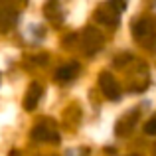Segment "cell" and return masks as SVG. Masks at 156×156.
Returning a JSON list of instances; mask_svg holds the SVG:
<instances>
[{"mask_svg":"<svg viewBox=\"0 0 156 156\" xmlns=\"http://www.w3.org/2000/svg\"><path fill=\"white\" fill-rule=\"evenodd\" d=\"M122 8H125V2H121V0H109L105 6H101L99 10L95 12V16L105 26H117L119 18H121L119 14L122 12Z\"/></svg>","mask_w":156,"mask_h":156,"instance_id":"1","label":"cell"},{"mask_svg":"<svg viewBox=\"0 0 156 156\" xmlns=\"http://www.w3.org/2000/svg\"><path fill=\"white\" fill-rule=\"evenodd\" d=\"M105 44V38L95 30V28H85L83 34H81V48H83L85 55H95L97 51H101Z\"/></svg>","mask_w":156,"mask_h":156,"instance_id":"2","label":"cell"},{"mask_svg":"<svg viewBox=\"0 0 156 156\" xmlns=\"http://www.w3.org/2000/svg\"><path fill=\"white\" fill-rule=\"evenodd\" d=\"M134 38L138 40L140 44H148L152 46L156 42V20H150V18H142L134 24Z\"/></svg>","mask_w":156,"mask_h":156,"instance_id":"3","label":"cell"},{"mask_svg":"<svg viewBox=\"0 0 156 156\" xmlns=\"http://www.w3.org/2000/svg\"><path fill=\"white\" fill-rule=\"evenodd\" d=\"M99 85H101V91H103V95H105L109 101H119V99H121V95H122L121 85H119V81L115 79L111 73H107V71L101 73V75H99Z\"/></svg>","mask_w":156,"mask_h":156,"instance_id":"4","label":"cell"},{"mask_svg":"<svg viewBox=\"0 0 156 156\" xmlns=\"http://www.w3.org/2000/svg\"><path fill=\"white\" fill-rule=\"evenodd\" d=\"M32 138L38 142H59V134L57 130L50 125H36L34 130H32Z\"/></svg>","mask_w":156,"mask_h":156,"instance_id":"5","label":"cell"},{"mask_svg":"<svg viewBox=\"0 0 156 156\" xmlns=\"http://www.w3.org/2000/svg\"><path fill=\"white\" fill-rule=\"evenodd\" d=\"M42 95H44L42 85L40 83H32L30 87H28V91H26V97H24V109L26 111H34L36 107H38L40 99H42Z\"/></svg>","mask_w":156,"mask_h":156,"instance_id":"6","label":"cell"},{"mask_svg":"<svg viewBox=\"0 0 156 156\" xmlns=\"http://www.w3.org/2000/svg\"><path fill=\"white\" fill-rule=\"evenodd\" d=\"M77 73H79V63L77 61H69V63L61 65L55 71V79L59 83H69V81H73L77 77Z\"/></svg>","mask_w":156,"mask_h":156,"instance_id":"7","label":"cell"},{"mask_svg":"<svg viewBox=\"0 0 156 156\" xmlns=\"http://www.w3.org/2000/svg\"><path fill=\"white\" fill-rule=\"evenodd\" d=\"M136 119H138V111H133V113H130V117H129V115H125V117H122L121 121L117 122V129H115L119 136H125V134H129L130 130H133V125L136 122Z\"/></svg>","mask_w":156,"mask_h":156,"instance_id":"8","label":"cell"},{"mask_svg":"<svg viewBox=\"0 0 156 156\" xmlns=\"http://www.w3.org/2000/svg\"><path fill=\"white\" fill-rule=\"evenodd\" d=\"M14 20H16V14L12 10H8V8H0V30L10 28L12 24H14Z\"/></svg>","mask_w":156,"mask_h":156,"instance_id":"9","label":"cell"},{"mask_svg":"<svg viewBox=\"0 0 156 156\" xmlns=\"http://www.w3.org/2000/svg\"><path fill=\"white\" fill-rule=\"evenodd\" d=\"M144 133L150 134V136H156V117L148 119V121L144 122Z\"/></svg>","mask_w":156,"mask_h":156,"instance_id":"10","label":"cell"},{"mask_svg":"<svg viewBox=\"0 0 156 156\" xmlns=\"http://www.w3.org/2000/svg\"><path fill=\"white\" fill-rule=\"evenodd\" d=\"M154 156H156V154H154Z\"/></svg>","mask_w":156,"mask_h":156,"instance_id":"11","label":"cell"}]
</instances>
